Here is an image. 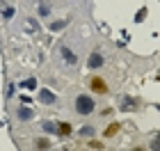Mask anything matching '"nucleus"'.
<instances>
[{"label":"nucleus","mask_w":160,"mask_h":151,"mask_svg":"<svg viewBox=\"0 0 160 151\" xmlns=\"http://www.w3.org/2000/svg\"><path fill=\"white\" fill-rule=\"evenodd\" d=\"M89 89L94 92V94H98V96H105L108 92H110L105 78H101V76H92V78H89Z\"/></svg>","instance_id":"obj_1"},{"label":"nucleus","mask_w":160,"mask_h":151,"mask_svg":"<svg viewBox=\"0 0 160 151\" xmlns=\"http://www.w3.org/2000/svg\"><path fill=\"white\" fill-rule=\"evenodd\" d=\"M57 135H60V138H71V135H73V126H71L69 121H60V124H57Z\"/></svg>","instance_id":"obj_2"},{"label":"nucleus","mask_w":160,"mask_h":151,"mask_svg":"<svg viewBox=\"0 0 160 151\" xmlns=\"http://www.w3.org/2000/svg\"><path fill=\"white\" fill-rule=\"evenodd\" d=\"M34 149H37V151H48V149H50V140L37 138V140H34Z\"/></svg>","instance_id":"obj_3"},{"label":"nucleus","mask_w":160,"mask_h":151,"mask_svg":"<svg viewBox=\"0 0 160 151\" xmlns=\"http://www.w3.org/2000/svg\"><path fill=\"white\" fill-rule=\"evenodd\" d=\"M92 101H87V98H78V110L82 112V114H87V112H92Z\"/></svg>","instance_id":"obj_4"},{"label":"nucleus","mask_w":160,"mask_h":151,"mask_svg":"<svg viewBox=\"0 0 160 151\" xmlns=\"http://www.w3.org/2000/svg\"><path fill=\"white\" fill-rule=\"evenodd\" d=\"M119 128H121V126H119V121H112V124L105 128V133H103V135H105V138H114V135L119 133Z\"/></svg>","instance_id":"obj_5"},{"label":"nucleus","mask_w":160,"mask_h":151,"mask_svg":"<svg viewBox=\"0 0 160 151\" xmlns=\"http://www.w3.org/2000/svg\"><path fill=\"white\" fill-rule=\"evenodd\" d=\"M87 147H89V149H98V151H103V142H101V140H89V142H87Z\"/></svg>","instance_id":"obj_6"},{"label":"nucleus","mask_w":160,"mask_h":151,"mask_svg":"<svg viewBox=\"0 0 160 151\" xmlns=\"http://www.w3.org/2000/svg\"><path fill=\"white\" fill-rule=\"evenodd\" d=\"M92 67H96V64H103V60H101V55H92Z\"/></svg>","instance_id":"obj_7"},{"label":"nucleus","mask_w":160,"mask_h":151,"mask_svg":"<svg viewBox=\"0 0 160 151\" xmlns=\"http://www.w3.org/2000/svg\"><path fill=\"white\" fill-rule=\"evenodd\" d=\"M133 151H144V149H142V147H137V149H133Z\"/></svg>","instance_id":"obj_8"}]
</instances>
